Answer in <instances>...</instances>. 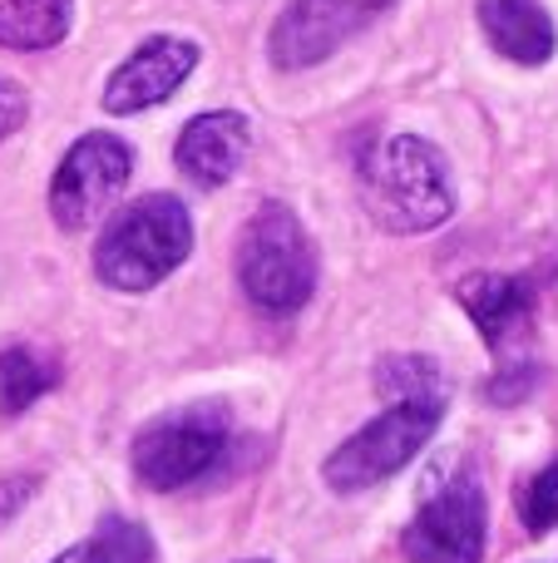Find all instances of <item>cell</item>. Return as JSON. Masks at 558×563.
Instances as JSON below:
<instances>
[{
	"label": "cell",
	"mask_w": 558,
	"mask_h": 563,
	"mask_svg": "<svg viewBox=\"0 0 558 563\" xmlns=\"http://www.w3.org/2000/svg\"><path fill=\"white\" fill-rule=\"evenodd\" d=\"M361 203L376 228L395 238H415L450 223L455 184L445 154L421 134H391L361 154Z\"/></svg>",
	"instance_id": "obj_1"
},
{
	"label": "cell",
	"mask_w": 558,
	"mask_h": 563,
	"mask_svg": "<svg viewBox=\"0 0 558 563\" xmlns=\"http://www.w3.org/2000/svg\"><path fill=\"white\" fill-rule=\"evenodd\" d=\"M129 174H134V148L119 134L94 129V134L75 139L49 178V218L65 233H85L104 208H114Z\"/></svg>",
	"instance_id": "obj_7"
},
{
	"label": "cell",
	"mask_w": 558,
	"mask_h": 563,
	"mask_svg": "<svg viewBox=\"0 0 558 563\" xmlns=\"http://www.w3.org/2000/svg\"><path fill=\"white\" fill-rule=\"evenodd\" d=\"M49 563H154V539L134 519L109 515V519H99V529L85 544H69L65 554Z\"/></svg>",
	"instance_id": "obj_15"
},
{
	"label": "cell",
	"mask_w": 558,
	"mask_h": 563,
	"mask_svg": "<svg viewBox=\"0 0 558 563\" xmlns=\"http://www.w3.org/2000/svg\"><path fill=\"white\" fill-rule=\"evenodd\" d=\"M395 0H287L267 30V59L277 69H312L371 30Z\"/></svg>",
	"instance_id": "obj_8"
},
{
	"label": "cell",
	"mask_w": 558,
	"mask_h": 563,
	"mask_svg": "<svg viewBox=\"0 0 558 563\" xmlns=\"http://www.w3.org/2000/svg\"><path fill=\"white\" fill-rule=\"evenodd\" d=\"M243 563H267V559H243Z\"/></svg>",
	"instance_id": "obj_20"
},
{
	"label": "cell",
	"mask_w": 558,
	"mask_h": 563,
	"mask_svg": "<svg viewBox=\"0 0 558 563\" xmlns=\"http://www.w3.org/2000/svg\"><path fill=\"white\" fill-rule=\"evenodd\" d=\"M75 25V0H0V45L35 55L55 49Z\"/></svg>",
	"instance_id": "obj_13"
},
{
	"label": "cell",
	"mask_w": 558,
	"mask_h": 563,
	"mask_svg": "<svg viewBox=\"0 0 558 563\" xmlns=\"http://www.w3.org/2000/svg\"><path fill=\"white\" fill-rule=\"evenodd\" d=\"M193 253V218L183 198L174 194H144L124 203L104 223L94 243V277L109 291H154L168 273L188 263Z\"/></svg>",
	"instance_id": "obj_2"
},
{
	"label": "cell",
	"mask_w": 558,
	"mask_h": 563,
	"mask_svg": "<svg viewBox=\"0 0 558 563\" xmlns=\"http://www.w3.org/2000/svg\"><path fill=\"white\" fill-rule=\"evenodd\" d=\"M460 307L470 311V321L480 327L484 346L500 356V366H514V351L524 346L534 327V282L504 277V273H475L455 287Z\"/></svg>",
	"instance_id": "obj_10"
},
{
	"label": "cell",
	"mask_w": 558,
	"mask_h": 563,
	"mask_svg": "<svg viewBox=\"0 0 558 563\" xmlns=\"http://www.w3.org/2000/svg\"><path fill=\"white\" fill-rule=\"evenodd\" d=\"M203 49L183 35H148L124 65L109 75L104 109L109 114H144L183 89V79L198 69Z\"/></svg>",
	"instance_id": "obj_9"
},
{
	"label": "cell",
	"mask_w": 558,
	"mask_h": 563,
	"mask_svg": "<svg viewBox=\"0 0 558 563\" xmlns=\"http://www.w3.org/2000/svg\"><path fill=\"white\" fill-rule=\"evenodd\" d=\"M30 119V95L25 85H15V79L0 75V144H5L10 134H20Z\"/></svg>",
	"instance_id": "obj_18"
},
{
	"label": "cell",
	"mask_w": 558,
	"mask_h": 563,
	"mask_svg": "<svg viewBox=\"0 0 558 563\" xmlns=\"http://www.w3.org/2000/svg\"><path fill=\"white\" fill-rule=\"evenodd\" d=\"M514 509H520V525L534 539L549 534L558 525V460H549L544 470H534L520 489H514Z\"/></svg>",
	"instance_id": "obj_17"
},
{
	"label": "cell",
	"mask_w": 558,
	"mask_h": 563,
	"mask_svg": "<svg viewBox=\"0 0 558 563\" xmlns=\"http://www.w3.org/2000/svg\"><path fill=\"white\" fill-rule=\"evenodd\" d=\"M55 380L59 366L49 351L25 346V341L5 346L0 351V416H25L45 390H55Z\"/></svg>",
	"instance_id": "obj_14"
},
{
	"label": "cell",
	"mask_w": 558,
	"mask_h": 563,
	"mask_svg": "<svg viewBox=\"0 0 558 563\" xmlns=\"http://www.w3.org/2000/svg\"><path fill=\"white\" fill-rule=\"evenodd\" d=\"M484 485L475 465H455L431 475L411 525L401 534V554L411 563H480L484 559Z\"/></svg>",
	"instance_id": "obj_6"
},
{
	"label": "cell",
	"mask_w": 558,
	"mask_h": 563,
	"mask_svg": "<svg viewBox=\"0 0 558 563\" xmlns=\"http://www.w3.org/2000/svg\"><path fill=\"white\" fill-rule=\"evenodd\" d=\"M237 282L247 301L267 317H292L316 291V247L302 218L287 203L267 198L237 233Z\"/></svg>",
	"instance_id": "obj_3"
},
{
	"label": "cell",
	"mask_w": 558,
	"mask_h": 563,
	"mask_svg": "<svg viewBox=\"0 0 558 563\" xmlns=\"http://www.w3.org/2000/svg\"><path fill=\"white\" fill-rule=\"evenodd\" d=\"M440 420H445V396L395 400L386 416H376L371 426L346 435L342 445L322 460V479L336 495H356V489L381 485V479L401 475V470L431 445Z\"/></svg>",
	"instance_id": "obj_5"
},
{
	"label": "cell",
	"mask_w": 558,
	"mask_h": 563,
	"mask_svg": "<svg viewBox=\"0 0 558 563\" xmlns=\"http://www.w3.org/2000/svg\"><path fill=\"white\" fill-rule=\"evenodd\" d=\"M35 495V475H15V479H0V525L20 509V499Z\"/></svg>",
	"instance_id": "obj_19"
},
{
	"label": "cell",
	"mask_w": 558,
	"mask_h": 563,
	"mask_svg": "<svg viewBox=\"0 0 558 563\" xmlns=\"http://www.w3.org/2000/svg\"><path fill=\"white\" fill-rule=\"evenodd\" d=\"M247 144H253V124L237 109H208V114L188 119L183 134L174 144V164L188 184L198 188H223L243 168Z\"/></svg>",
	"instance_id": "obj_11"
},
{
	"label": "cell",
	"mask_w": 558,
	"mask_h": 563,
	"mask_svg": "<svg viewBox=\"0 0 558 563\" xmlns=\"http://www.w3.org/2000/svg\"><path fill=\"white\" fill-rule=\"evenodd\" d=\"M376 390L381 400H425V396H450V380H445L440 361L431 356H386L376 366Z\"/></svg>",
	"instance_id": "obj_16"
},
{
	"label": "cell",
	"mask_w": 558,
	"mask_h": 563,
	"mask_svg": "<svg viewBox=\"0 0 558 563\" xmlns=\"http://www.w3.org/2000/svg\"><path fill=\"white\" fill-rule=\"evenodd\" d=\"M233 450V410L223 400H188L164 416H154L134 435V475L148 489H183L198 485L227 460Z\"/></svg>",
	"instance_id": "obj_4"
},
{
	"label": "cell",
	"mask_w": 558,
	"mask_h": 563,
	"mask_svg": "<svg viewBox=\"0 0 558 563\" xmlns=\"http://www.w3.org/2000/svg\"><path fill=\"white\" fill-rule=\"evenodd\" d=\"M480 30L514 65H549L558 30L539 0H480Z\"/></svg>",
	"instance_id": "obj_12"
}]
</instances>
